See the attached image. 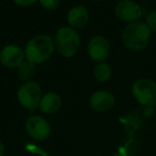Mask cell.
<instances>
[{"label": "cell", "mask_w": 156, "mask_h": 156, "mask_svg": "<svg viewBox=\"0 0 156 156\" xmlns=\"http://www.w3.org/2000/svg\"><path fill=\"white\" fill-rule=\"evenodd\" d=\"M151 39V30L147 24L141 22L130 23L122 32L123 43L128 49L139 51L144 49Z\"/></svg>", "instance_id": "cell-1"}, {"label": "cell", "mask_w": 156, "mask_h": 156, "mask_svg": "<svg viewBox=\"0 0 156 156\" xmlns=\"http://www.w3.org/2000/svg\"><path fill=\"white\" fill-rule=\"evenodd\" d=\"M26 130L28 135L34 140L42 141L49 137L51 128L47 121L40 115H33L27 119Z\"/></svg>", "instance_id": "cell-6"}, {"label": "cell", "mask_w": 156, "mask_h": 156, "mask_svg": "<svg viewBox=\"0 0 156 156\" xmlns=\"http://www.w3.org/2000/svg\"><path fill=\"white\" fill-rule=\"evenodd\" d=\"M134 98L145 107L156 106V83L147 78H141L134 83L132 88Z\"/></svg>", "instance_id": "cell-4"}, {"label": "cell", "mask_w": 156, "mask_h": 156, "mask_svg": "<svg viewBox=\"0 0 156 156\" xmlns=\"http://www.w3.org/2000/svg\"><path fill=\"white\" fill-rule=\"evenodd\" d=\"M25 51L16 45H8L0 51V62L8 69H17L25 60Z\"/></svg>", "instance_id": "cell-8"}, {"label": "cell", "mask_w": 156, "mask_h": 156, "mask_svg": "<svg viewBox=\"0 0 156 156\" xmlns=\"http://www.w3.org/2000/svg\"><path fill=\"white\" fill-rule=\"evenodd\" d=\"M35 64L29 60H24L23 63L17 67V76L20 80L29 81L35 75Z\"/></svg>", "instance_id": "cell-13"}, {"label": "cell", "mask_w": 156, "mask_h": 156, "mask_svg": "<svg viewBox=\"0 0 156 156\" xmlns=\"http://www.w3.org/2000/svg\"><path fill=\"white\" fill-rule=\"evenodd\" d=\"M39 107L44 113H55L61 107V98L54 92L46 93L44 96H42Z\"/></svg>", "instance_id": "cell-12"}, {"label": "cell", "mask_w": 156, "mask_h": 156, "mask_svg": "<svg viewBox=\"0 0 156 156\" xmlns=\"http://www.w3.org/2000/svg\"><path fill=\"white\" fill-rule=\"evenodd\" d=\"M13 1L20 7H30L33 3L37 2V0H13Z\"/></svg>", "instance_id": "cell-17"}, {"label": "cell", "mask_w": 156, "mask_h": 156, "mask_svg": "<svg viewBox=\"0 0 156 156\" xmlns=\"http://www.w3.org/2000/svg\"><path fill=\"white\" fill-rule=\"evenodd\" d=\"M95 1H102V0H95Z\"/></svg>", "instance_id": "cell-19"}, {"label": "cell", "mask_w": 156, "mask_h": 156, "mask_svg": "<svg viewBox=\"0 0 156 156\" xmlns=\"http://www.w3.org/2000/svg\"><path fill=\"white\" fill-rule=\"evenodd\" d=\"M88 20H89V13L83 5H76L72 8L67 13V23L73 29L83 27L88 23Z\"/></svg>", "instance_id": "cell-11"}, {"label": "cell", "mask_w": 156, "mask_h": 156, "mask_svg": "<svg viewBox=\"0 0 156 156\" xmlns=\"http://www.w3.org/2000/svg\"><path fill=\"white\" fill-rule=\"evenodd\" d=\"M5 154V145H3V142L0 140V156H3Z\"/></svg>", "instance_id": "cell-18"}, {"label": "cell", "mask_w": 156, "mask_h": 156, "mask_svg": "<svg viewBox=\"0 0 156 156\" xmlns=\"http://www.w3.org/2000/svg\"><path fill=\"white\" fill-rule=\"evenodd\" d=\"M94 76L100 83H106L111 77L110 65L105 62H100L94 69Z\"/></svg>", "instance_id": "cell-14"}, {"label": "cell", "mask_w": 156, "mask_h": 156, "mask_svg": "<svg viewBox=\"0 0 156 156\" xmlns=\"http://www.w3.org/2000/svg\"><path fill=\"white\" fill-rule=\"evenodd\" d=\"M55 47L59 51V54L63 57L71 58L77 52L79 45H80V39L76 32L75 29L71 27H64L57 31L55 37Z\"/></svg>", "instance_id": "cell-3"}, {"label": "cell", "mask_w": 156, "mask_h": 156, "mask_svg": "<svg viewBox=\"0 0 156 156\" xmlns=\"http://www.w3.org/2000/svg\"><path fill=\"white\" fill-rule=\"evenodd\" d=\"M115 96L108 91H96L90 98V106L98 112H106L115 106Z\"/></svg>", "instance_id": "cell-10"}, {"label": "cell", "mask_w": 156, "mask_h": 156, "mask_svg": "<svg viewBox=\"0 0 156 156\" xmlns=\"http://www.w3.org/2000/svg\"><path fill=\"white\" fill-rule=\"evenodd\" d=\"M55 50V42L49 35L41 34L32 37L25 49L26 59L32 63H43L51 57Z\"/></svg>", "instance_id": "cell-2"}, {"label": "cell", "mask_w": 156, "mask_h": 156, "mask_svg": "<svg viewBox=\"0 0 156 156\" xmlns=\"http://www.w3.org/2000/svg\"><path fill=\"white\" fill-rule=\"evenodd\" d=\"M115 15L119 20L126 23H135L141 17V7L133 0H121L115 5Z\"/></svg>", "instance_id": "cell-7"}, {"label": "cell", "mask_w": 156, "mask_h": 156, "mask_svg": "<svg viewBox=\"0 0 156 156\" xmlns=\"http://www.w3.org/2000/svg\"><path fill=\"white\" fill-rule=\"evenodd\" d=\"M40 2L46 10H56L60 3V0H40Z\"/></svg>", "instance_id": "cell-16"}, {"label": "cell", "mask_w": 156, "mask_h": 156, "mask_svg": "<svg viewBox=\"0 0 156 156\" xmlns=\"http://www.w3.org/2000/svg\"><path fill=\"white\" fill-rule=\"evenodd\" d=\"M17 98L24 108L28 110H34L40 106V102H41V87L35 81H27L18 89Z\"/></svg>", "instance_id": "cell-5"}, {"label": "cell", "mask_w": 156, "mask_h": 156, "mask_svg": "<svg viewBox=\"0 0 156 156\" xmlns=\"http://www.w3.org/2000/svg\"><path fill=\"white\" fill-rule=\"evenodd\" d=\"M110 45L104 37H94L88 44V54L90 58L96 62H104L109 56Z\"/></svg>", "instance_id": "cell-9"}, {"label": "cell", "mask_w": 156, "mask_h": 156, "mask_svg": "<svg viewBox=\"0 0 156 156\" xmlns=\"http://www.w3.org/2000/svg\"><path fill=\"white\" fill-rule=\"evenodd\" d=\"M147 25L150 30L156 32V11H152L147 16Z\"/></svg>", "instance_id": "cell-15"}]
</instances>
